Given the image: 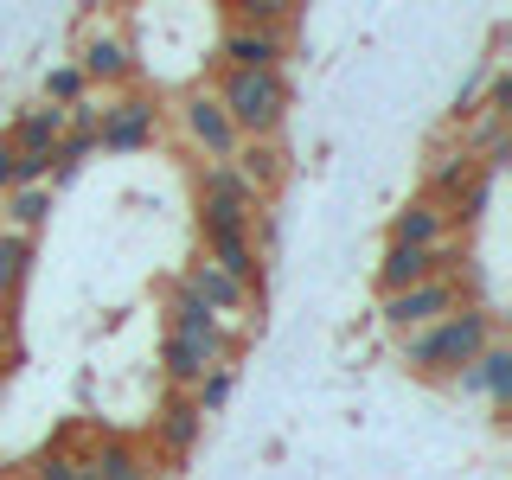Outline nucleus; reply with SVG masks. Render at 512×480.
Here are the masks:
<instances>
[{
  "label": "nucleus",
  "instance_id": "obj_1",
  "mask_svg": "<svg viewBox=\"0 0 512 480\" xmlns=\"http://www.w3.org/2000/svg\"><path fill=\"white\" fill-rule=\"evenodd\" d=\"M493 340H500V314L480 308V301H468V308L442 314L436 327L404 333V340H397V352H404V365H410L416 378H429V384H455V372H468V365H474Z\"/></svg>",
  "mask_w": 512,
  "mask_h": 480
},
{
  "label": "nucleus",
  "instance_id": "obj_2",
  "mask_svg": "<svg viewBox=\"0 0 512 480\" xmlns=\"http://www.w3.org/2000/svg\"><path fill=\"white\" fill-rule=\"evenodd\" d=\"M212 96L244 141H269L288 122V71H218Z\"/></svg>",
  "mask_w": 512,
  "mask_h": 480
},
{
  "label": "nucleus",
  "instance_id": "obj_3",
  "mask_svg": "<svg viewBox=\"0 0 512 480\" xmlns=\"http://www.w3.org/2000/svg\"><path fill=\"white\" fill-rule=\"evenodd\" d=\"M468 308V282L461 276H436V282H416V288H397V295H378V320L404 340V333H423L436 327L442 314Z\"/></svg>",
  "mask_w": 512,
  "mask_h": 480
},
{
  "label": "nucleus",
  "instance_id": "obj_4",
  "mask_svg": "<svg viewBox=\"0 0 512 480\" xmlns=\"http://www.w3.org/2000/svg\"><path fill=\"white\" fill-rule=\"evenodd\" d=\"M167 333H180V340L205 346L218 365H237V352H244V327H224V320L205 308V301H192L180 282L167 288Z\"/></svg>",
  "mask_w": 512,
  "mask_h": 480
},
{
  "label": "nucleus",
  "instance_id": "obj_5",
  "mask_svg": "<svg viewBox=\"0 0 512 480\" xmlns=\"http://www.w3.org/2000/svg\"><path fill=\"white\" fill-rule=\"evenodd\" d=\"M160 135V103L148 90H128L116 103H103V122H96V148L103 154H141L154 148Z\"/></svg>",
  "mask_w": 512,
  "mask_h": 480
},
{
  "label": "nucleus",
  "instance_id": "obj_6",
  "mask_svg": "<svg viewBox=\"0 0 512 480\" xmlns=\"http://www.w3.org/2000/svg\"><path fill=\"white\" fill-rule=\"evenodd\" d=\"M218 58H224V71H282L295 58V26H231L224 20Z\"/></svg>",
  "mask_w": 512,
  "mask_h": 480
},
{
  "label": "nucleus",
  "instance_id": "obj_7",
  "mask_svg": "<svg viewBox=\"0 0 512 480\" xmlns=\"http://www.w3.org/2000/svg\"><path fill=\"white\" fill-rule=\"evenodd\" d=\"M77 71H84L90 90H116V84H135V45L122 39L116 26H84L77 39Z\"/></svg>",
  "mask_w": 512,
  "mask_h": 480
},
{
  "label": "nucleus",
  "instance_id": "obj_8",
  "mask_svg": "<svg viewBox=\"0 0 512 480\" xmlns=\"http://www.w3.org/2000/svg\"><path fill=\"white\" fill-rule=\"evenodd\" d=\"M180 128H186L192 148L205 154V167H212V160H237V148H244V135L231 128V116L218 109L212 90H192L186 103H180Z\"/></svg>",
  "mask_w": 512,
  "mask_h": 480
},
{
  "label": "nucleus",
  "instance_id": "obj_9",
  "mask_svg": "<svg viewBox=\"0 0 512 480\" xmlns=\"http://www.w3.org/2000/svg\"><path fill=\"white\" fill-rule=\"evenodd\" d=\"M180 288H186L192 301H205V308H212V314L224 320V327H250V308H256V295H250L244 282H231L218 263H205V256H199V263H192L186 276H180Z\"/></svg>",
  "mask_w": 512,
  "mask_h": 480
},
{
  "label": "nucleus",
  "instance_id": "obj_10",
  "mask_svg": "<svg viewBox=\"0 0 512 480\" xmlns=\"http://www.w3.org/2000/svg\"><path fill=\"white\" fill-rule=\"evenodd\" d=\"M436 276H461V269H455V244H448V250H410V244H384V256H378V295H397V288L436 282Z\"/></svg>",
  "mask_w": 512,
  "mask_h": 480
},
{
  "label": "nucleus",
  "instance_id": "obj_11",
  "mask_svg": "<svg viewBox=\"0 0 512 480\" xmlns=\"http://www.w3.org/2000/svg\"><path fill=\"white\" fill-rule=\"evenodd\" d=\"M384 244H410V250H448L455 244V212H442L436 199H416L404 205V212H391V237Z\"/></svg>",
  "mask_w": 512,
  "mask_h": 480
},
{
  "label": "nucleus",
  "instance_id": "obj_12",
  "mask_svg": "<svg viewBox=\"0 0 512 480\" xmlns=\"http://www.w3.org/2000/svg\"><path fill=\"white\" fill-rule=\"evenodd\" d=\"M77 468H84L90 480H148L154 474V455L135 436H96L84 455H77Z\"/></svg>",
  "mask_w": 512,
  "mask_h": 480
},
{
  "label": "nucleus",
  "instance_id": "obj_13",
  "mask_svg": "<svg viewBox=\"0 0 512 480\" xmlns=\"http://www.w3.org/2000/svg\"><path fill=\"white\" fill-rule=\"evenodd\" d=\"M199 436H205V416H199V404H192L186 391H167V410L154 416V448L167 461H186L192 448H199Z\"/></svg>",
  "mask_w": 512,
  "mask_h": 480
},
{
  "label": "nucleus",
  "instance_id": "obj_14",
  "mask_svg": "<svg viewBox=\"0 0 512 480\" xmlns=\"http://www.w3.org/2000/svg\"><path fill=\"white\" fill-rule=\"evenodd\" d=\"M455 391H480L493 410H506V404H512V346L493 340V346L468 365V372H455Z\"/></svg>",
  "mask_w": 512,
  "mask_h": 480
},
{
  "label": "nucleus",
  "instance_id": "obj_15",
  "mask_svg": "<svg viewBox=\"0 0 512 480\" xmlns=\"http://www.w3.org/2000/svg\"><path fill=\"white\" fill-rule=\"evenodd\" d=\"M237 173H244V180L263 192H276L282 180H288V148H282V135H269V141H244V148H237V160H231Z\"/></svg>",
  "mask_w": 512,
  "mask_h": 480
},
{
  "label": "nucleus",
  "instance_id": "obj_16",
  "mask_svg": "<svg viewBox=\"0 0 512 480\" xmlns=\"http://www.w3.org/2000/svg\"><path fill=\"white\" fill-rule=\"evenodd\" d=\"M160 372H167V391H199V378L205 372H218V359L205 346H192V340H180V333H167V346H160Z\"/></svg>",
  "mask_w": 512,
  "mask_h": 480
},
{
  "label": "nucleus",
  "instance_id": "obj_17",
  "mask_svg": "<svg viewBox=\"0 0 512 480\" xmlns=\"http://www.w3.org/2000/svg\"><path fill=\"white\" fill-rule=\"evenodd\" d=\"M58 135H64V109H52V103L20 109V122L7 128L13 154H52V148H58Z\"/></svg>",
  "mask_w": 512,
  "mask_h": 480
},
{
  "label": "nucleus",
  "instance_id": "obj_18",
  "mask_svg": "<svg viewBox=\"0 0 512 480\" xmlns=\"http://www.w3.org/2000/svg\"><path fill=\"white\" fill-rule=\"evenodd\" d=\"M199 199H218V205H244V212H263V192H256L244 173L231 167V160H212V167H199Z\"/></svg>",
  "mask_w": 512,
  "mask_h": 480
},
{
  "label": "nucleus",
  "instance_id": "obj_19",
  "mask_svg": "<svg viewBox=\"0 0 512 480\" xmlns=\"http://www.w3.org/2000/svg\"><path fill=\"white\" fill-rule=\"evenodd\" d=\"M0 231H20V237H39L52 224V186H13L7 205H0Z\"/></svg>",
  "mask_w": 512,
  "mask_h": 480
},
{
  "label": "nucleus",
  "instance_id": "obj_20",
  "mask_svg": "<svg viewBox=\"0 0 512 480\" xmlns=\"http://www.w3.org/2000/svg\"><path fill=\"white\" fill-rule=\"evenodd\" d=\"M32 256H39V237L0 231V308H13V301H20V288L32 276Z\"/></svg>",
  "mask_w": 512,
  "mask_h": 480
},
{
  "label": "nucleus",
  "instance_id": "obj_21",
  "mask_svg": "<svg viewBox=\"0 0 512 480\" xmlns=\"http://www.w3.org/2000/svg\"><path fill=\"white\" fill-rule=\"evenodd\" d=\"M231 26H295V0H231Z\"/></svg>",
  "mask_w": 512,
  "mask_h": 480
},
{
  "label": "nucleus",
  "instance_id": "obj_22",
  "mask_svg": "<svg viewBox=\"0 0 512 480\" xmlns=\"http://www.w3.org/2000/svg\"><path fill=\"white\" fill-rule=\"evenodd\" d=\"M90 154H96V135H84V128H64L58 148H52V173H58V180H71V173L84 167Z\"/></svg>",
  "mask_w": 512,
  "mask_h": 480
},
{
  "label": "nucleus",
  "instance_id": "obj_23",
  "mask_svg": "<svg viewBox=\"0 0 512 480\" xmlns=\"http://www.w3.org/2000/svg\"><path fill=\"white\" fill-rule=\"evenodd\" d=\"M77 96H90L84 71H77V64H52V71H45V103H52V109H71Z\"/></svg>",
  "mask_w": 512,
  "mask_h": 480
},
{
  "label": "nucleus",
  "instance_id": "obj_24",
  "mask_svg": "<svg viewBox=\"0 0 512 480\" xmlns=\"http://www.w3.org/2000/svg\"><path fill=\"white\" fill-rule=\"evenodd\" d=\"M231 391H237V365H218V372H205V378H199L192 404H199V416H212V410L231 404Z\"/></svg>",
  "mask_w": 512,
  "mask_h": 480
},
{
  "label": "nucleus",
  "instance_id": "obj_25",
  "mask_svg": "<svg viewBox=\"0 0 512 480\" xmlns=\"http://www.w3.org/2000/svg\"><path fill=\"white\" fill-rule=\"evenodd\" d=\"M32 480H77V455H71V448H45V455L39 461H32Z\"/></svg>",
  "mask_w": 512,
  "mask_h": 480
},
{
  "label": "nucleus",
  "instance_id": "obj_26",
  "mask_svg": "<svg viewBox=\"0 0 512 480\" xmlns=\"http://www.w3.org/2000/svg\"><path fill=\"white\" fill-rule=\"evenodd\" d=\"M13 167H20V154H13L7 128H0V199H7V192H13Z\"/></svg>",
  "mask_w": 512,
  "mask_h": 480
},
{
  "label": "nucleus",
  "instance_id": "obj_27",
  "mask_svg": "<svg viewBox=\"0 0 512 480\" xmlns=\"http://www.w3.org/2000/svg\"><path fill=\"white\" fill-rule=\"evenodd\" d=\"M0 365H13V308H0Z\"/></svg>",
  "mask_w": 512,
  "mask_h": 480
},
{
  "label": "nucleus",
  "instance_id": "obj_28",
  "mask_svg": "<svg viewBox=\"0 0 512 480\" xmlns=\"http://www.w3.org/2000/svg\"><path fill=\"white\" fill-rule=\"evenodd\" d=\"M148 480H173V468H154V474H148Z\"/></svg>",
  "mask_w": 512,
  "mask_h": 480
},
{
  "label": "nucleus",
  "instance_id": "obj_29",
  "mask_svg": "<svg viewBox=\"0 0 512 480\" xmlns=\"http://www.w3.org/2000/svg\"><path fill=\"white\" fill-rule=\"evenodd\" d=\"M7 372H13V365H0V384H7Z\"/></svg>",
  "mask_w": 512,
  "mask_h": 480
}]
</instances>
